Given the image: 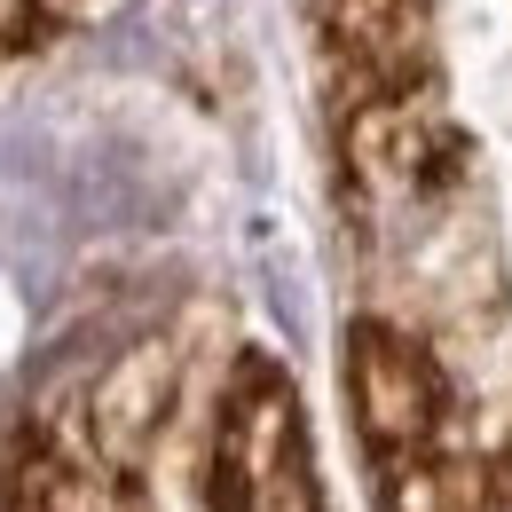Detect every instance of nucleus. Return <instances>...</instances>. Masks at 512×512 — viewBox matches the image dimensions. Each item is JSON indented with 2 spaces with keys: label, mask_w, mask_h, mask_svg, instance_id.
Masks as SVG:
<instances>
[{
  "label": "nucleus",
  "mask_w": 512,
  "mask_h": 512,
  "mask_svg": "<svg viewBox=\"0 0 512 512\" xmlns=\"http://www.w3.org/2000/svg\"><path fill=\"white\" fill-rule=\"evenodd\" d=\"M284 402H253V418L237 426V512H308V481H300V465L284 457V418H276Z\"/></svg>",
  "instance_id": "nucleus-1"
},
{
  "label": "nucleus",
  "mask_w": 512,
  "mask_h": 512,
  "mask_svg": "<svg viewBox=\"0 0 512 512\" xmlns=\"http://www.w3.org/2000/svg\"><path fill=\"white\" fill-rule=\"evenodd\" d=\"M355 386H363V410H371V426H379V434H418V426H426V379H418V371H410V355H394L386 339L363 347Z\"/></svg>",
  "instance_id": "nucleus-2"
}]
</instances>
